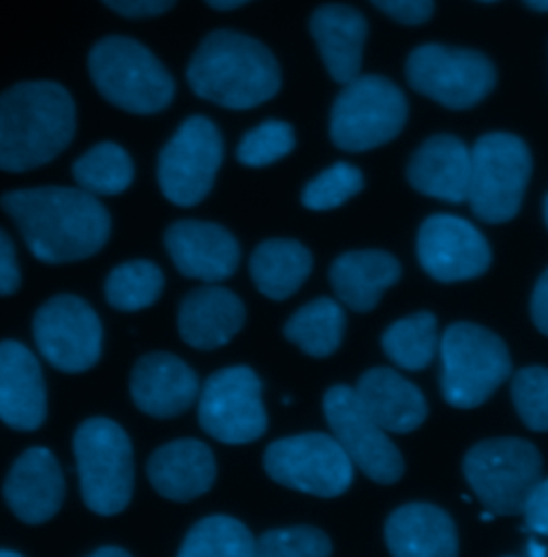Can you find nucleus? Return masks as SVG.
<instances>
[{
  "mask_svg": "<svg viewBox=\"0 0 548 557\" xmlns=\"http://www.w3.org/2000/svg\"><path fill=\"white\" fill-rule=\"evenodd\" d=\"M2 210L20 227L30 253L46 264L79 262L110 238L112 219L97 196L79 187H37L9 191Z\"/></svg>",
  "mask_w": 548,
  "mask_h": 557,
  "instance_id": "f257e3e1",
  "label": "nucleus"
},
{
  "mask_svg": "<svg viewBox=\"0 0 548 557\" xmlns=\"http://www.w3.org/2000/svg\"><path fill=\"white\" fill-rule=\"evenodd\" d=\"M75 134V103L57 82H20L0 95V170L26 172L57 159Z\"/></svg>",
  "mask_w": 548,
  "mask_h": 557,
  "instance_id": "f03ea898",
  "label": "nucleus"
},
{
  "mask_svg": "<svg viewBox=\"0 0 548 557\" xmlns=\"http://www.w3.org/2000/svg\"><path fill=\"white\" fill-rule=\"evenodd\" d=\"M187 79L191 90L227 110H251L273 99L281 70L273 52L236 30H214L196 50Z\"/></svg>",
  "mask_w": 548,
  "mask_h": 557,
  "instance_id": "7ed1b4c3",
  "label": "nucleus"
},
{
  "mask_svg": "<svg viewBox=\"0 0 548 557\" xmlns=\"http://www.w3.org/2000/svg\"><path fill=\"white\" fill-rule=\"evenodd\" d=\"M97 90L116 108L132 114H157L174 99V79L159 59L129 37H105L88 57Z\"/></svg>",
  "mask_w": 548,
  "mask_h": 557,
  "instance_id": "20e7f679",
  "label": "nucleus"
},
{
  "mask_svg": "<svg viewBox=\"0 0 548 557\" xmlns=\"http://www.w3.org/2000/svg\"><path fill=\"white\" fill-rule=\"evenodd\" d=\"M73 455L88 510L123 512L134 495V448L125 429L110 418H88L73 435Z\"/></svg>",
  "mask_w": 548,
  "mask_h": 557,
  "instance_id": "39448f33",
  "label": "nucleus"
},
{
  "mask_svg": "<svg viewBox=\"0 0 548 557\" xmlns=\"http://www.w3.org/2000/svg\"><path fill=\"white\" fill-rule=\"evenodd\" d=\"M441 393L459 410H474L512 375L506 344L478 324H452L439 344Z\"/></svg>",
  "mask_w": 548,
  "mask_h": 557,
  "instance_id": "423d86ee",
  "label": "nucleus"
},
{
  "mask_svg": "<svg viewBox=\"0 0 548 557\" xmlns=\"http://www.w3.org/2000/svg\"><path fill=\"white\" fill-rule=\"evenodd\" d=\"M463 474L493 515H523L543 481V457L532 442L519 437L484 440L465 455Z\"/></svg>",
  "mask_w": 548,
  "mask_h": 557,
  "instance_id": "0eeeda50",
  "label": "nucleus"
},
{
  "mask_svg": "<svg viewBox=\"0 0 548 557\" xmlns=\"http://www.w3.org/2000/svg\"><path fill=\"white\" fill-rule=\"evenodd\" d=\"M408 123L403 90L382 75L342 86L331 112V138L347 152H364L397 138Z\"/></svg>",
  "mask_w": 548,
  "mask_h": 557,
  "instance_id": "6e6552de",
  "label": "nucleus"
},
{
  "mask_svg": "<svg viewBox=\"0 0 548 557\" xmlns=\"http://www.w3.org/2000/svg\"><path fill=\"white\" fill-rule=\"evenodd\" d=\"M532 178V152L512 134H486L472 148L468 205L486 223H506L521 210Z\"/></svg>",
  "mask_w": 548,
  "mask_h": 557,
  "instance_id": "1a4fd4ad",
  "label": "nucleus"
},
{
  "mask_svg": "<svg viewBox=\"0 0 548 557\" xmlns=\"http://www.w3.org/2000/svg\"><path fill=\"white\" fill-rule=\"evenodd\" d=\"M408 82L415 92L439 106L468 110L493 92L497 71L490 59L476 50L428 44L411 52Z\"/></svg>",
  "mask_w": 548,
  "mask_h": 557,
  "instance_id": "9d476101",
  "label": "nucleus"
},
{
  "mask_svg": "<svg viewBox=\"0 0 548 557\" xmlns=\"http://www.w3.org/2000/svg\"><path fill=\"white\" fill-rule=\"evenodd\" d=\"M264 470L274 483L315 497H339L353 483L351 459L326 433L276 440L266 448Z\"/></svg>",
  "mask_w": 548,
  "mask_h": 557,
  "instance_id": "9b49d317",
  "label": "nucleus"
},
{
  "mask_svg": "<svg viewBox=\"0 0 548 557\" xmlns=\"http://www.w3.org/2000/svg\"><path fill=\"white\" fill-rule=\"evenodd\" d=\"M223 161V139L212 121L189 116L159 154L161 194L176 207H196L210 194Z\"/></svg>",
  "mask_w": 548,
  "mask_h": 557,
  "instance_id": "f8f14e48",
  "label": "nucleus"
},
{
  "mask_svg": "<svg viewBox=\"0 0 548 557\" xmlns=\"http://www.w3.org/2000/svg\"><path fill=\"white\" fill-rule=\"evenodd\" d=\"M198 418L205 433L223 444H249L269 429L262 382L251 367H225L205 380Z\"/></svg>",
  "mask_w": 548,
  "mask_h": 557,
  "instance_id": "ddd939ff",
  "label": "nucleus"
},
{
  "mask_svg": "<svg viewBox=\"0 0 548 557\" xmlns=\"http://www.w3.org/2000/svg\"><path fill=\"white\" fill-rule=\"evenodd\" d=\"M324 414L333 437L366 479L379 485H395L406 472L403 457L395 442L388 437L360 404L351 386H333L324 397Z\"/></svg>",
  "mask_w": 548,
  "mask_h": 557,
  "instance_id": "4468645a",
  "label": "nucleus"
},
{
  "mask_svg": "<svg viewBox=\"0 0 548 557\" xmlns=\"http://www.w3.org/2000/svg\"><path fill=\"white\" fill-rule=\"evenodd\" d=\"M33 335L41 356L63 373L88 371L103 348L99 315L73 294H59L37 309Z\"/></svg>",
  "mask_w": 548,
  "mask_h": 557,
  "instance_id": "2eb2a0df",
  "label": "nucleus"
},
{
  "mask_svg": "<svg viewBox=\"0 0 548 557\" xmlns=\"http://www.w3.org/2000/svg\"><path fill=\"white\" fill-rule=\"evenodd\" d=\"M420 267L441 283L479 277L490 267V247L476 225L454 214H433L418 232Z\"/></svg>",
  "mask_w": 548,
  "mask_h": 557,
  "instance_id": "dca6fc26",
  "label": "nucleus"
},
{
  "mask_svg": "<svg viewBox=\"0 0 548 557\" xmlns=\"http://www.w3.org/2000/svg\"><path fill=\"white\" fill-rule=\"evenodd\" d=\"M163 243L185 277L219 283L232 277L240 264V245L234 234L210 221H176L167 227Z\"/></svg>",
  "mask_w": 548,
  "mask_h": 557,
  "instance_id": "f3484780",
  "label": "nucleus"
},
{
  "mask_svg": "<svg viewBox=\"0 0 548 557\" xmlns=\"http://www.w3.org/2000/svg\"><path fill=\"white\" fill-rule=\"evenodd\" d=\"M200 391L196 371L167 351L141 356L132 373L134 404L148 417H180L200 399Z\"/></svg>",
  "mask_w": 548,
  "mask_h": 557,
  "instance_id": "a211bd4d",
  "label": "nucleus"
},
{
  "mask_svg": "<svg viewBox=\"0 0 548 557\" xmlns=\"http://www.w3.org/2000/svg\"><path fill=\"white\" fill-rule=\"evenodd\" d=\"M2 491L7 506L22 523L41 525L61 510L65 479L48 448H28L15 459Z\"/></svg>",
  "mask_w": 548,
  "mask_h": 557,
  "instance_id": "6ab92c4d",
  "label": "nucleus"
},
{
  "mask_svg": "<svg viewBox=\"0 0 548 557\" xmlns=\"http://www.w3.org/2000/svg\"><path fill=\"white\" fill-rule=\"evenodd\" d=\"M46 414V382L37 356L20 342H0V420L15 431H35Z\"/></svg>",
  "mask_w": 548,
  "mask_h": 557,
  "instance_id": "aec40b11",
  "label": "nucleus"
},
{
  "mask_svg": "<svg viewBox=\"0 0 548 557\" xmlns=\"http://www.w3.org/2000/svg\"><path fill=\"white\" fill-rule=\"evenodd\" d=\"M245 305L227 287L208 283L191 289L178 309V333L196 349L223 348L245 326Z\"/></svg>",
  "mask_w": 548,
  "mask_h": 557,
  "instance_id": "412c9836",
  "label": "nucleus"
},
{
  "mask_svg": "<svg viewBox=\"0 0 548 557\" xmlns=\"http://www.w3.org/2000/svg\"><path fill=\"white\" fill-rule=\"evenodd\" d=\"M472 150L448 134L426 139L408 165V181L415 191L450 205L468 202Z\"/></svg>",
  "mask_w": 548,
  "mask_h": 557,
  "instance_id": "4be33fe9",
  "label": "nucleus"
},
{
  "mask_svg": "<svg viewBox=\"0 0 548 557\" xmlns=\"http://www.w3.org/2000/svg\"><path fill=\"white\" fill-rule=\"evenodd\" d=\"M216 463L200 440H176L152 453L148 481L159 495L172 502H191L214 485Z\"/></svg>",
  "mask_w": 548,
  "mask_h": 557,
  "instance_id": "5701e85b",
  "label": "nucleus"
},
{
  "mask_svg": "<svg viewBox=\"0 0 548 557\" xmlns=\"http://www.w3.org/2000/svg\"><path fill=\"white\" fill-rule=\"evenodd\" d=\"M309 26L331 77L342 86L360 77L366 17L347 4H324L311 15Z\"/></svg>",
  "mask_w": 548,
  "mask_h": 557,
  "instance_id": "b1692460",
  "label": "nucleus"
},
{
  "mask_svg": "<svg viewBox=\"0 0 548 557\" xmlns=\"http://www.w3.org/2000/svg\"><path fill=\"white\" fill-rule=\"evenodd\" d=\"M393 557H459V534L452 517L433 504L397 508L386 523Z\"/></svg>",
  "mask_w": 548,
  "mask_h": 557,
  "instance_id": "393cba45",
  "label": "nucleus"
},
{
  "mask_svg": "<svg viewBox=\"0 0 548 557\" xmlns=\"http://www.w3.org/2000/svg\"><path fill=\"white\" fill-rule=\"evenodd\" d=\"M353 391L364 410L388 433H411L428 417V406L420 388L395 369H369Z\"/></svg>",
  "mask_w": 548,
  "mask_h": 557,
  "instance_id": "a878e982",
  "label": "nucleus"
},
{
  "mask_svg": "<svg viewBox=\"0 0 548 557\" xmlns=\"http://www.w3.org/2000/svg\"><path fill=\"white\" fill-rule=\"evenodd\" d=\"M401 278V264L386 251H349L331 267V285L345 307L369 313L377 307L384 292Z\"/></svg>",
  "mask_w": 548,
  "mask_h": 557,
  "instance_id": "bb28decb",
  "label": "nucleus"
},
{
  "mask_svg": "<svg viewBox=\"0 0 548 557\" xmlns=\"http://www.w3.org/2000/svg\"><path fill=\"white\" fill-rule=\"evenodd\" d=\"M256 287L271 300L294 296L313 271L311 251L291 238H271L258 245L249 262Z\"/></svg>",
  "mask_w": 548,
  "mask_h": 557,
  "instance_id": "cd10ccee",
  "label": "nucleus"
},
{
  "mask_svg": "<svg viewBox=\"0 0 548 557\" xmlns=\"http://www.w3.org/2000/svg\"><path fill=\"white\" fill-rule=\"evenodd\" d=\"M345 311L333 298H315L300 307L283 326L287 342L313 358H326L341 346Z\"/></svg>",
  "mask_w": 548,
  "mask_h": 557,
  "instance_id": "c85d7f7f",
  "label": "nucleus"
},
{
  "mask_svg": "<svg viewBox=\"0 0 548 557\" xmlns=\"http://www.w3.org/2000/svg\"><path fill=\"white\" fill-rule=\"evenodd\" d=\"M73 178L92 196H119L134 181V161L123 146L101 141L73 163Z\"/></svg>",
  "mask_w": 548,
  "mask_h": 557,
  "instance_id": "c756f323",
  "label": "nucleus"
},
{
  "mask_svg": "<svg viewBox=\"0 0 548 557\" xmlns=\"http://www.w3.org/2000/svg\"><path fill=\"white\" fill-rule=\"evenodd\" d=\"M439 344L437 318L428 311H420L395 322L382 337L386 356L406 371L426 369L439 351Z\"/></svg>",
  "mask_w": 548,
  "mask_h": 557,
  "instance_id": "7c9ffc66",
  "label": "nucleus"
},
{
  "mask_svg": "<svg viewBox=\"0 0 548 557\" xmlns=\"http://www.w3.org/2000/svg\"><path fill=\"white\" fill-rule=\"evenodd\" d=\"M178 557H256V539L238 519L214 515L189 530Z\"/></svg>",
  "mask_w": 548,
  "mask_h": 557,
  "instance_id": "2f4dec72",
  "label": "nucleus"
},
{
  "mask_svg": "<svg viewBox=\"0 0 548 557\" xmlns=\"http://www.w3.org/2000/svg\"><path fill=\"white\" fill-rule=\"evenodd\" d=\"M161 269L148 260H134L116 267L105 281V298L116 311L136 313L154 305L163 292Z\"/></svg>",
  "mask_w": 548,
  "mask_h": 557,
  "instance_id": "473e14b6",
  "label": "nucleus"
},
{
  "mask_svg": "<svg viewBox=\"0 0 548 557\" xmlns=\"http://www.w3.org/2000/svg\"><path fill=\"white\" fill-rule=\"evenodd\" d=\"M364 187L362 172L351 163H335L307 183L302 205L309 210H333L358 196Z\"/></svg>",
  "mask_w": 548,
  "mask_h": 557,
  "instance_id": "72a5a7b5",
  "label": "nucleus"
},
{
  "mask_svg": "<svg viewBox=\"0 0 548 557\" xmlns=\"http://www.w3.org/2000/svg\"><path fill=\"white\" fill-rule=\"evenodd\" d=\"M331 539L311 525L278 528L256 541V557H331Z\"/></svg>",
  "mask_w": 548,
  "mask_h": 557,
  "instance_id": "f704fd0d",
  "label": "nucleus"
},
{
  "mask_svg": "<svg viewBox=\"0 0 548 557\" xmlns=\"http://www.w3.org/2000/svg\"><path fill=\"white\" fill-rule=\"evenodd\" d=\"M296 146V136L289 123L266 121L247 132L236 148V157L247 168H266L287 157Z\"/></svg>",
  "mask_w": 548,
  "mask_h": 557,
  "instance_id": "c9c22d12",
  "label": "nucleus"
},
{
  "mask_svg": "<svg viewBox=\"0 0 548 557\" xmlns=\"http://www.w3.org/2000/svg\"><path fill=\"white\" fill-rule=\"evenodd\" d=\"M512 401L527 429L548 431V369L525 367L512 377Z\"/></svg>",
  "mask_w": 548,
  "mask_h": 557,
  "instance_id": "e433bc0d",
  "label": "nucleus"
},
{
  "mask_svg": "<svg viewBox=\"0 0 548 557\" xmlns=\"http://www.w3.org/2000/svg\"><path fill=\"white\" fill-rule=\"evenodd\" d=\"M377 9H382L386 15L401 24H424L431 20L435 2L433 0H371Z\"/></svg>",
  "mask_w": 548,
  "mask_h": 557,
  "instance_id": "4c0bfd02",
  "label": "nucleus"
},
{
  "mask_svg": "<svg viewBox=\"0 0 548 557\" xmlns=\"http://www.w3.org/2000/svg\"><path fill=\"white\" fill-rule=\"evenodd\" d=\"M22 275L11 238L0 230V296H11L20 289Z\"/></svg>",
  "mask_w": 548,
  "mask_h": 557,
  "instance_id": "58836bf2",
  "label": "nucleus"
},
{
  "mask_svg": "<svg viewBox=\"0 0 548 557\" xmlns=\"http://www.w3.org/2000/svg\"><path fill=\"white\" fill-rule=\"evenodd\" d=\"M523 515H525L527 528L532 532H536L540 536H548V479L540 481L538 487L534 488Z\"/></svg>",
  "mask_w": 548,
  "mask_h": 557,
  "instance_id": "ea45409f",
  "label": "nucleus"
},
{
  "mask_svg": "<svg viewBox=\"0 0 548 557\" xmlns=\"http://www.w3.org/2000/svg\"><path fill=\"white\" fill-rule=\"evenodd\" d=\"M125 17H154L174 7L176 0H101Z\"/></svg>",
  "mask_w": 548,
  "mask_h": 557,
  "instance_id": "a19ab883",
  "label": "nucleus"
},
{
  "mask_svg": "<svg viewBox=\"0 0 548 557\" xmlns=\"http://www.w3.org/2000/svg\"><path fill=\"white\" fill-rule=\"evenodd\" d=\"M532 320L536 329L548 337V269L538 278L534 296H532Z\"/></svg>",
  "mask_w": 548,
  "mask_h": 557,
  "instance_id": "79ce46f5",
  "label": "nucleus"
},
{
  "mask_svg": "<svg viewBox=\"0 0 548 557\" xmlns=\"http://www.w3.org/2000/svg\"><path fill=\"white\" fill-rule=\"evenodd\" d=\"M212 9H219V11H227V9H236V7H242L245 2L249 0H205Z\"/></svg>",
  "mask_w": 548,
  "mask_h": 557,
  "instance_id": "37998d69",
  "label": "nucleus"
},
{
  "mask_svg": "<svg viewBox=\"0 0 548 557\" xmlns=\"http://www.w3.org/2000/svg\"><path fill=\"white\" fill-rule=\"evenodd\" d=\"M88 557H132V554H127L121 547H101V549H97L95 554H90Z\"/></svg>",
  "mask_w": 548,
  "mask_h": 557,
  "instance_id": "c03bdc74",
  "label": "nucleus"
},
{
  "mask_svg": "<svg viewBox=\"0 0 548 557\" xmlns=\"http://www.w3.org/2000/svg\"><path fill=\"white\" fill-rule=\"evenodd\" d=\"M527 549H530V557H547L548 556L547 549H545V547H543V545H538V543H534V541H532V543H530V547H527Z\"/></svg>",
  "mask_w": 548,
  "mask_h": 557,
  "instance_id": "a18cd8bd",
  "label": "nucleus"
},
{
  "mask_svg": "<svg viewBox=\"0 0 548 557\" xmlns=\"http://www.w3.org/2000/svg\"><path fill=\"white\" fill-rule=\"evenodd\" d=\"M525 4L532 7L534 11H543V13L548 11V0H525Z\"/></svg>",
  "mask_w": 548,
  "mask_h": 557,
  "instance_id": "49530a36",
  "label": "nucleus"
},
{
  "mask_svg": "<svg viewBox=\"0 0 548 557\" xmlns=\"http://www.w3.org/2000/svg\"><path fill=\"white\" fill-rule=\"evenodd\" d=\"M0 557H24V556H20V554H15V552H0Z\"/></svg>",
  "mask_w": 548,
  "mask_h": 557,
  "instance_id": "de8ad7c7",
  "label": "nucleus"
},
{
  "mask_svg": "<svg viewBox=\"0 0 548 557\" xmlns=\"http://www.w3.org/2000/svg\"><path fill=\"white\" fill-rule=\"evenodd\" d=\"M545 221H547V225H548V196H547V200H545Z\"/></svg>",
  "mask_w": 548,
  "mask_h": 557,
  "instance_id": "09e8293b",
  "label": "nucleus"
},
{
  "mask_svg": "<svg viewBox=\"0 0 548 557\" xmlns=\"http://www.w3.org/2000/svg\"><path fill=\"white\" fill-rule=\"evenodd\" d=\"M479 2H495V0H479Z\"/></svg>",
  "mask_w": 548,
  "mask_h": 557,
  "instance_id": "8fccbe9b",
  "label": "nucleus"
}]
</instances>
